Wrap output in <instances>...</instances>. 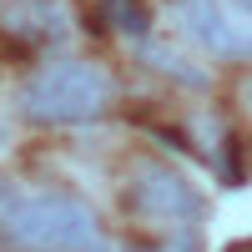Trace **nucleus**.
Returning a JSON list of instances; mask_svg holds the SVG:
<instances>
[{"instance_id":"1","label":"nucleus","mask_w":252,"mask_h":252,"mask_svg":"<svg viewBox=\"0 0 252 252\" xmlns=\"http://www.w3.org/2000/svg\"><path fill=\"white\" fill-rule=\"evenodd\" d=\"M31 121L40 126H81L111 106V76L91 61H51L26 81L20 96Z\"/></svg>"},{"instance_id":"2","label":"nucleus","mask_w":252,"mask_h":252,"mask_svg":"<svg viewBox=\"0 0 252 252\" xmlns=\"http://www.w3.org/2000/svg\"><path fill=\"white\" fill-rule=\"evenodd\" d=\"M0 232L31 252H96L101 247L96 212L81 207L76 197H61V192L10 202L5 217H0Z\"/></svg>"},{"instance_id":"3","label":"nucleus","mask_w":252,"mask_h":252,"mask_svg":"<svg viewBox=\"0 0 252 252\" xmlns=\"http://www.w3.org/2000/svg\"><path fill=\"white\" fill-rule=\"evenodd\" d=\"M126 202L146 217H161V222H197L202 217V192L172 166H136Z\"/></svg>"},{"instance_id":"4","label":"nucleus","mask_w":252,"mask_h":252,"mask_svg":"<svg viewBox=\"0 0 252 252\" xmlns=\"http://www.w3.org/2000/svg\"><path fill=\"white\" fill-rule=\"evenodd\" d=\"M177 20H182V31L192 35L197 46L217 51V56H237V51H247V40L227 26V15H222L217 0H177Z\"/></svg>"},{"instance_id":"5","label":"nucleus","mask_w":252,"mask_h":252,"mask_svg":"<svg viewBox=\"0 0 252 252\" xmlns=\"http://www.w3.org/2000/svg\"><path fill=\"white\" fill-rule=\"evenodd\" d=\"M5 35H20L31 46H46V40L66 35V10L56 0H20L5 10Z\"/></svg>"},{"instance_id":"6","label":"nucleus","mask_w":252,"mask_h":252,"mask_svg":"<svg viewBox=\"0 0 252 252\" xmlns=\"http://www.w3.org/2000/svg\"><path fill=\"white\" fill-rule=\"evenodd\" d=\"M106 20H111L121 35H131V40H141L146 31H152V10H146V0H106Z\"/></svg>"},{"instance_id":"7","label":"nucleus","mask_w":252,"mask_h":252,"mask_svg":"<svg viewBox=\"0 0 252 252\" xmlns=\"http://www.w3.org/2000/svg\"><path fill=\"white\" fill-rule=\"evenodd\" d=\"M237 5H242V10H252V0H237Z\"/></svg>"}]
</instances>
